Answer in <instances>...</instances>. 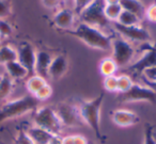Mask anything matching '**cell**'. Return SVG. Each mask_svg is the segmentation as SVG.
<instances>
[{
	"label": "cell",
	"mask_w": 156,
	"mask_h": 144,
	"mask_svg": "<svg viewBox=\"0 0 156 144\" xmlns=\"http://www.w3.org/2000/svg\"><path fill=\"white\" fill-rule=\"evenodd\" d=\"M154 66H156V48L147 46L142 57L137 62L130 65L129 68L133 69L135 73H143L144 71Z\"/></svg>",
	"instance_id": "12"
},
{
	"label": "cell",
	"mask_w": 156,
	"mask_h": 144,
	"mask_svg": "<svg viewBox=\"0 0 156 144\" xmlns=\"http://www.w3.org/2000/svg\"><path fill=\"white\" fill-rule=\"evenodd\" d=\"M52 23L58 29L71 31L75 25V13L73 10L61 9L54 15Z\"/></svg>",
	"instance_id": "13"
},
{
	"label": "cell",
	"mask_w": 156,
	"mask_h": 144,
	"mask_svg": "<svg viewBox=\"0 0 156 144\" xmlns=\"http://www.w3.org/2000/svg\"><path fill=\"white\" fill-rule=\"evenodd\" d=\"M74 135V144H89L88 139L83 135Z\"/></svg>",
	"instance_id": "35"
},
{
	"label": "cell",
	"mask_w": 156,
	"mask_h": 144,
	"mask_svg": "<svg viewBox=\"0 0 156 144\" xmlns=\"http://www.w3.org/2000/svg\"><path fill=\"white\" fill-rule=\"evenodd\" d=\"M94 0H74V13L75 15H78L88 7L90 5Z\"/></svg>",
	"instance_id": "32"
},
{
	"label": "cell",
	"mask_w": 156,
	"mask_h": 144,
	"mask_svg": "<svg viewBox=\"0 0 156 144\" xmlns=\"http://www.w3.org/2000/svg\"><path fill=\"white\" fill-rule=\"evenodd\" d=\"M52 95V88L49 86L48 83H46L43 88H41L37 93H35L33 96L37 99L39 101H44V100H47L51 97Z\"/></svg>",
	"instance_id": "26"
},
{
	"label": "cell",
	"mask_w": 156,
	"mask_h": 144,
	"mask_svg": "<svg viewBox=\"0 0 156 144\" xmlns=\"http://www.w3.org/2000/svg\"><path fill=\"white\" fill-rule=\"evenodd\" d=\"M12 33H13V28L11 24L5 19H0V37L2 39L10 37Z\"/></svg>",
	"instance_id": "30"
},
{
	"label": "cell",
	"mask_w": 156,
	"mask_h": 144,
	"mask_svg": "<svg viewBox=\"0 0 156 144\" xmlns=\"http://www.w3.org/2000/svg\"><path fill=\"white\" fill-rule=\"evenodd\" d=\"M0 144H1V143H0Z\"/></svg>",
	"instance_id": "43"
},
{
	"label": "cell",
	"mask_w": 156,
	"mask_h": 144,
	"mask_svg": "<svg viewBox=\"0 0 156 144\" xmlns=\"http://www.w3.org/2000/svg\"><path fill=\"white\" fill-rule=\"evenodd\" d=\"M12 13V3L10 0H0V19H5Z\"/></svg>",
	"instance_id": "29"
},
{
	"label": "cell",
	"mask_w": 156,
	"mask_h": 144,
	"mask_svg": "<svg viewBox=\"0 0 156 144\" xmlns=\"http://www.w3.org/2000/svg\"><path fill=\"white\" fill-rule=\"evenodd\" d=\"M118 24L122 25V26L130 27V26H137V25H140V17H138L135 14L130 13L127 11H122V13L120 14L119 18H118L117 22Z\"/></svg>",
	"instance_id": "22"
},
{
	"label": "cell",
	"mask_w": 156,
	"mask_h": 144,
	"mask_svg": "<svg viewBox=\"0 0 156 144\" xmlns=\"http://www.w3.org/2000/svg\"><path fill=\"white\" fill-rule=\"evenodd\" d=\"M65 2V0H42V3L47 9H56V8L62 5V3Z\"/></svg>",
	"instance_id": "33"
},
{
	"label": "cell",
	"mask_w": 156,
	"mask_h": 144,
	"mask_svg": "<svg viewBox=\"0 0 156 144\" xmlns=\"http://www.w3.org/2000/svg\"><path fill=\"white\" fill-rule=\"evenodd\" d=\"M105 1L104 0H94L90 5H88L80 14L79 18L81 23L95 27L98 29L106 28L109 26V20L106 18L104 14Z\"/></svg>",
	"instance_id": "5"
},
{
	"label": "cell",
	"mask_w": 156,
	"mask_h": 144,
	"mask_svg": "<svg viewBox=\"0 0 156 144\" xmlns=\"http://www.w3.org/2000/svg\"><path fill=\"white\" fill-rule=\"evenodd\" d=\"M144 15L150 22L156 23V3L155 5H152L145 10Z\"/></svg>",
	"instance_id": "34"
},
{
	"label": "cell",
	"mask_w": 156,
	"mask_h": 144,
	"mask_svg": "<svg viewBox=\"0 0 156 144\" xmlns=\"http://www.w3.org/2000/svg\"><path fill=\"white\" fill-rule=\"evenodd\" d=\"M17 51V61L28 71L29 76L35 75V59L37 50L28 42H23L16 49Z\"/></svg>",
	"instance_id": "10"
},
{
	"label": "cell",
	"mask_w": 156,
	"mask_h": 144,
	"mask_svg": "<svg viewBox=\"0 0 156 144\" xmlns=\"http://www.w3.org/2000/svg\"><path fill=\"white\" fill-rule=\"evenodd\" d=\"M13 91V80L8 75H3L0 81V101L10 96Z\"/></svg>",
	"instance_id": "23"
},
{
	"label": "cell",
	"mask_w": 156,
	"mask_h": 144,
	"mask_svg": "<svg viewBox=\"0 0 156 144\" xmlns=\"http://www.w3.org/2000/svg\"><path fill=\"white\" fill-rule=\"evenodd\" d=\"M63 144H74V135H69L63 137Z\"/></svg>",
	"instance_id": "37"
},
{
	"label": "cell",
	"mask_w": 156,
	"mask_h": 144,
	"mask_svg": "<svg viewBox=\"0 0 156 144\" xmlns=\"http://www.w3.org/2000/svg\"><path fill=\"white\" fill-rule=\"evenodd\" d=\"M111 50H112L111 58L117 63L118 67H125L132 63L135 56V49L129 44V42L124 40L123 37H112Z\"/></svg>",
	"instance_id": "7"
},
{
	"label": "cell",
	"mask_w": 156,
	"mask_h": 144,
	"mask_svg": "<svg viewBox=\"0 0 156 144\" xmlns=\"http://www.w3.org/2000/svg\"><path fill=\"white\" fill-rule=\"evenodd\" d=\"M17 60V51L11 45L0 46V65H5Z\"/></svg>",
	"instance_id": "19"
},
{
	"label": "cell",
	"mask_w": 156,
	"mask_h": 144,
	"mask_svg": "<svg viewBox=\"0 0 156 144\" xmlns=\"http://www.w3.org/2000/svg\"><path fill=\"white\" fill-rule=\"evenodd\" d=\"M14 144H35L34 141L29 137L27 131L25 129H20L16 133V137L14 139Z\"/></svg>",
	"instance_id": "28"
},
{
	"label": "cell",
	"mask_w": 156,
	"mask_h": 144,
	"mask_svg": "<svg viewBox=\"0 0 156 144\" xmlns=\"http://www.w3.org/2000/svg\"><path fill=\"white\" fill-rule=\"evenodd\" d=\"M5 73L7 75L11 78L12 80H20L24 79V78L28 77L29 73L17 60L13 61V62H10L8 64L5 65Z\"/></svg>",
	"instance_id": "17"
},
{
	"label": "cell",
	"mask_w": 156,
	"mask_h": 144,
	"mask_svg": "<svg viewBox=\"0 0 156 144\" xmlns=\"http://www.w3.org/2000/svg\"><path fill=\"white\" fill-rule=\"evenodd\" d=\"M154 138H155V140H156V131H154Z\"/></svg>",
	"instance_id": "39"
},
{
	"label": "cell",
	"mask_w": 156,
	"mask_h": 144,
	"mask_svg": "<svg viewBox=\"0 0 156 144\" xmlns=\"http://www.w3.org/2000/svg\"><path fill=\"white\" fill-rule=\"evenodd\" d=\"M113 29L115 32L120 34V37H123L126 41H133V42H139V43H149L151 40V35H150L149 31L145 28H143L140 25L137 26H122V25L118 24V23H113L112 24Z\"/></svg>",
	"instance_id": "9"
},
{
	"label": "cell",
	"mask_w": 156,
	"mask_h": 144,
	"mask_svg": "<svg viewBox=\"0 0 156 144\" xmlns=\"http://www.w3.org/2000/svg\"><path fill=\"white\" fill-rule=\"evenodd\" d=\"M119 5L123 11L130 12L140 18L145 12L144 5L140 0H120Z\"/></svg>",
	"instance_id": "18"
},
{
	"label": "cell",
	"mask_w": 156,
	"mask_h": 144,
	"mask_svg": "<svg viewBox=\"0 0 156 144\" xmlns=\"http://www.w3.org/2000/svg\"><path fill=\"white\" fill-rule=\"evenodd\" d=\"M1 78H2V76H0V81H1Z\"/></svg>",
	"instance_id": "41"
},
{
	"label": "cell",
	"mask_w": 156,
	"mask_h": 144,
	"mask_svg": "<svg viewBox=\"0 0 156 144\" xmlns=\"http://www.w3.org/2000/svg\"><path fill=\"white\" fill-rule=\"evenodd\" d=\"M98 68H100L101 74L105 78V77H108V76L115 75L119 67H118L117 63L115 62V60L111 57H109V58H104L101 60Z\"/></svg>",
	"instance_id": "20"
},
{
	"label": "cell",
	"mask_w": 156,
	"mask_h": 144,
	"mask_svg": "<svg viewBox=\"0 0 156 144\" xmlns=\"http://www.w3.org/2000/svg\"><path fill=\"white\" fill-rule=\"evenodd\" d=\"M46 83H47V81H46V79L44 77H41V76H39V75H32L27 80L26 88L31 95H34L35 93L41 88H43Z\"/></svg>",
	"instance_id": "21"
},
{
	"label": "cell",
	"mask_w": 156,
	"mask_h": 144,
	"mask_svg": "<svg viewBox=\"0 0 156 144\" xmlns=\"http://www.w3.org/2000/svg\"><path fill=\"white\" fill-rule=\"evenodd\" d=\"M143 144H156V140L154 138V129L152 127V125L150 124H145Z\"/></svg>",
	"instance_id": "31"
},
{
	"label": "cell",
	"mask_w": 156,
	"mask_h": 144,
	"mask_svg": "<svg viewBox=\"0 0 156 144\" xmlns=\"http://www.w3.org/2000/svg\"><path fill=\"white\" fill-rule=\"evenodd\" d=\"M69 34L74 35L76 39L80 40L87 46L98 50H111L112 37L103 32L101 29L89 26L85 23H79L74 29L67 31Z\"/></svg>",
	"instance_id": "1"
},
{
	"label": "cell",
	"mask_w": 156,
	"mask_h": 144,
	"mask_svg": "<svg viewBox=\"0 0 156 144\" xmlns=\"http://www.w3.org/2000/svg\"><path fill=\"white\" fill-rule=\"evenodd\" d=\"M104 88L106 91L108 92H117L118 91V76L112 75V76H108V77H105L104 79Z\"/></svg>",
	"instance_id": "27"
},
{
	"label": "cell",
	"mask_w": 156,
	"mask_h": 144,
	"mask_svg": "<svg viewBox=\"0 0 156 144\" xmlns=\"http://www.w3.org/2000/svg\"><path fill=\"white\" fill-rule=\"evenodd\" d=\"M0 46H1V44H0Z\"/></svg>",
	"instance_id": "42"
},
{
	"label": "cell",
	"mask_w": 156,
	"mask_h": 144,
	"mask_svg": "<svg viewBox=\"0 0 156 144\" xmlns=\"http://www.w3.org/2000/svg\"><path fill=\"white\" fill-rule=\"evenodd\" d=\"M39 103L31 94L7 101L0 107V123L20 118L29 112H34L39 108Z\"/></svg>",
	"instance_id": "3"
},
{
	"label": "cell",
	"mask_w": 156,
	"mask_h": 144,
	"mask_svg": "<svg viewBox=\"0 0 156 144\" xmlns=\"http://www.w3.org/2000/svg\"><path fill=\"white\" fill-rule=\"evenodd\" d=\"M47 144H63V137L61 135H52Z\"/></svg>",
	"instance_id": "36"
},
{
	"label": "cell",
	"mask_w": 156,
	"mask_h": 144,
	"mask_svg": "<svg viewBox=\"0 0 156 144\" xmlns=\"http://www.w3.org/2000/svg\"><path fill=\"white\" fill-rule=\"evenodd\" d=\"M111 121L119 127H130L139 122V116L134 111L127 109H115L110 112Z\"/></svg>",
	"instance_id": "11"
},
{
	"label": "cell",
	"mask_w": 156,
	"mask_h": 144,
	"mask_svg": "<svg viewBox=\"0 0 156 144\" xmlns=\"http://www.w3.org/2000/svg\"><path fill=\"white\" fill-rule=\"evenodd\" d=\"M106 5H117L120 2V0H104Z\"/></svg>",
	"instance_id": "38"
},
{
	"label": "cell",
	"mask_w": 156,
	"mask_h": 144,
	"mask_svg": "<svg viewBox=\"0 0 156 144\" xmlns=\"http://www.w3.org/2000/svg\"><path fill=\"white\" fill-rule=\"evenodd\" d=\"M55 111L63 127H80L85 125L77 104L67 103V101L60 103L55 108Z\"/></svg>",
	"instance_id": "6"
},
{
	"label": "cell",
	"mask_w": 156,
	"mask_h": 144,
	"mask_svg": "<svg viewBox=\"0 0 156 144\" xmlns=\"http://www.w3.org/2000/svg\"><path fill=\"white\" fill-rule=\"evenodd\" d=\"M54 57L49 52L45 50L37 51V59H35V75H39L41 77H48V68L50 66Z\"/></svg>",
	"instance_id": "15"
},
{
	"label": "cell",
	"mask_w": 156,
	"mask_h": 144,
	"mask_svg": "<svg viewBox=\"0 0 156 144\" xmlns=\"http://www.w3.org/2000/svg\"><path fill=\"white\" fill-rule=\"evenodd\" d=\"M26 131L29 135V137L34 141L35 144H47L50 138L52 137L51 132L41 128V127L35 126V125H32L29 128H27Z\"/></svg>",
	"instance_id": "16"
},
{
	"label": "cell",
	"mask_w": 156,
	"mask_h": 144,
	"mask_svg": "<svg viewBox=\"0 0 156 144\" xmlns=\"http://www.w3.org/2000/svg\"><path fill=\"white\" fill-rule=\"evenodd\" d=\"M122 8L119 3L117 5H106L105 3V8H104V14L106 16V18L109 22H117L118 18H119L120 14L122 13Z\"/></svg>",
	"instance_id": "24"
},
{
	"label": "cell",
	"mask_w": 156,
	"mask_h": 144,
	"mask_svg": "<svg viewBox=\"0 0 156 144\" xmlns=\"http://www.w3.org/2000/svg\"><path fill=\"white\" fill-rule=\"evenodd\" d=\"M33 125L49 131L52 135H61L63 129L55 108L49 106L39 107L35 110L33 115Z\"/></svg>",
	"instance_id": "4"
},
{
	"label": "cell",
	"mask_w": 156,
	"mask_h": 144,
	"mask_svg": "<svg viewBox=\"0 0 156 144\" xmlns=\"http://www.w3.org/2000/svg\"><path fill=\"white\" fill-rule=\"evenodd\" d=\"M103 101H104V93H101L98 96L90 100H81L79 101V104H77L83 124L91 128L95 137L101 142L105 141V137L103 135L101 129V109Z\"/></svg>",
	"instance_id": "2"
},
{
	"label": "cell",
	"mask_w": 156,
	"mask_h": 144,
	"mask_svg": "<svg viewBox=\"0 0 156 144\" xmlns=\"http://www.w3.org/2000/svg\"><path fill=\"white\" fill-rule=\"evenodd\" d=\"M121 101L123 103H138L145 101L151 105H156V90L151 86H141L139 83H134L132 88L121 96Z\"/></svg>",
	"instance_id": "8"
},
{
	"label": "cell",
	"mask_w": 156,
	"mask_h": 144,
	"mask_svg": "<svg viewBox=\"0 0 156 144\" xmlns=\"http://www.w3.org/2000/svg\"><path fill=\"white\" fill-rule=\"evenodd\" d=\"M134 84L133 82V79L129 77L128 75H125V74H122V75L118 76V91L117 92L121 93H126L132 86Z\"/></svg>",
	"instance_id": "25"
},
{
	"label": "cell",
	"mask_w": 156,
	"mask_h": 144,
	"mask_svg": "<svg viewBox=\"0 0 156 144\" xmlns=\"http://www.w3.org/2000/svg\"><path fill=\"white\" fill-rule=\"evenodd\" d=\"M69 67L67 59L64 54H58L54 57L50 66L48 68V77L52 80H59L65 75Z\"/></svg>",
	"instance_id": "14"
},
{
	"label": "cell",
	"mask_w": 156,
	"mask_h": 144,
	"mask_svg": "<svg viewBox=\"0 0 156 144\" xmlns=\"http://www.w3.org/2000/svg\"><path fill=\"white\" fill-rule=\"evenodd\" d=\"M89 144H94L93 142H89Z\"/></svg>",
	"instance_id": "40"
}]
</instances>
